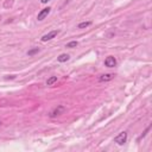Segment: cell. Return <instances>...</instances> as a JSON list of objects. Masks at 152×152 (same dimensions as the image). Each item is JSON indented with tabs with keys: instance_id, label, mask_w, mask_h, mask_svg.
I'll list each match as a JSON object with an SVG mask.
<instances>
[{
	"instance_id": "3957f363",
	"label": "cell",
	"mask_w": 152,
	"mask_h": 152,
	"mask_svg": "<svg viewBox=\"0 0 152 152\" xmlns=\"http://www.w3.org/2000/svg\"><path fill=\"white\" fill-rule=\"evenodd\" d=\"M105 65L108 67V68H114L117 65V59L113 56H108L105 59Z\"/></svg>"
},
{
	"instance_id": "7a4b0ae2",
	"label": "cell",
	"mask_w": 152,
	"mask_h": 152,
	"mask_svg": "<svg viewBox=\"0 0 152 152\" xmlns=\"http://www.w3.org/2000/svg\"><path fill=\"white\" fill-rule=\"evenodd\" d=\"M65 112V107L64 106H57L55 109H52L51 112H50V117L51 118H55L57 115H61V114H63Z\"/></svg>"
},
{
	"instance_id": "4fadbf2b",
	"label": "cell",
	"mask_w": 152,
	"mask_h": 152,
	"mask_svg": "<svg viewBox=\"0 0 152 152\" xmlns=\"http://www.w3.org/2000/svg\"><path fill=\"white\" fill-rule=\"evenodd\" d=\"M7 104V101L5 100V99H1V97H0V106H5Z\"/></svg>"
},
{
	"instance_id": "ba28073f",
	"label": "cell",
	"mask_w": 152,
	"mask_h": 152,
	"mask_svg": "<svg viewBox=\"0 0 152 152\" xmlns=\"http://www.w3.org/2000/svg\"><path fill=\"white\" fill-rule=\"evenodd\" d=\"M55 82H57V76H51L50 78H48L46 85H48V86H52Z\"/></svg>"
},
{
	"instance_id": "277c9868",
	"label": "cell",
	"mask_w": 152,
	"mask_h": 152,
	"mask_svg": "<svg viewBox=\"0 0 152 152\" xmlns=\"http://www.w3.org/2000/svg\"><path fill=\"white\" fill-rule=\"evenodd\" d=\"M50 11H51V8H50V7L43 8L42 11H40V12L38 13V17H37V19L39 20V22H42L43 19H45V17H48V14L50 13Z\"/></svg>"
},
{
	"instance_id": "8992f818",
	"label": "cell",
	"mask_w": 152,
	"mask_h": 152,
	"mask_svg": "<svg viewBox=\"0 0 152 152\" xmlns=\"http://www.w3.org/2000/svg\"><path fill=\"white\" fill-rule=\"evenodd\" d=\"M114 76H115L114 74H105V75H102V76L99 77V81H100V82H107V81L113 80Z\"/></svg>"
},
{
	"instance_id": "5bb4252c",
	"label": "cell",
	"mask_w": 152,
	"mask_h": 152,
	"mask_svg": "<svg viewBox=\"0 0 152 152\" xmlns=\"http://www.w3.org/2000/svg\"><path fill=\"white\" fill-rule=\"evenodd\" d=\"M40 1H42V3H43V4H46V3H48V1H50V0H40Z\"/></svg>"
},
{
	"instance_id": "7c38bea8",
	"label": "cell",
	"mask_w": 152,
	"mask_h": 152,
	"mask_svg": "<svg viewBox=\"0 0 152 152\" xmlns=\"http://www.w3.org/2000/svg\"><path fill=\"white\" fill-rule=\"evenodd\" d=\"M39 51V49L38 48H35V49H32V50H29V51H27V55L29 56H33L35 54H37Z\"/></svg>"
},
{
	"instance_id": "5b68a950",
	"label": "cell",
	"mask_w": 152,
	"mask_h": 152,
	"mask_svg": "<svg viewBox=\"0 0 152 152\" xmlns=\"http://www.w3.org/2000/svg\"><path fill=\"white\" fill-rule=\"evenodd\" d=\"M58 32H59V31H57V30H55V31H51V32H49V33H46V35H44V36L42 37V40H43V42H48V40L55 38V37L58 35Z\"/></svg>"
},
{
	"instance_id": "8fae6325",
	"label": "cell",
	"mask_w": 152,
	"mask_h": 152,
	"mask_svg": "<svg viewBox=\"0 0 152 152\" xmlns=\"http://www.w3.org/2000/svg\"><path fill=\"white\" fill-rule=\"evenodd\" d=\"M77 45H78V43L76 42V40H73V42H69V43L67 44V48H72V49H73V48H76Z\"/></svg>"
},
{
	"instance_id": "2e32d148",
	"label": "cell",
	"mask_w": 152,
	"mask_h": 152,
	"mask_svg": "<svg viewBox=\"0 0 152 152\" xmlns=\"http://www.w3.org/2000/svg\"><path fill=\"white\" fill-rule=\"evenodd\" d=\"M0 19H1V17H0Z\"/></svg>"
},
{
	"instance_id": "30bf717a",
	"label": "cell",
	"mask_w": 152,
	"mask_h": 152,
	"mask_svg": "<svg viewBox=\"0 0 152 152\" xmlns=\"http://www.w3.org/2000/svg\"><path fill=\"white\" fill-rule=\"evenodd\" d=\"M14 4V0H6V1L4 3V7L5 8H8V7H12Z\"/></svg>"
},
{
	"instance_id": "9c48e42d",
	"label": "cell",
	"mask_w": 152,
	"mask_h": 152,
	"mask_svg": "<svg viewBox=\"0 0 152 152\" xmlns=\"http://www.w3.org/2000/svg\"><path fill=\"white\" fill-rule=\"evenodd\" d=\"M90 24H92V22H83V23H80V24L77 25V27H78V29H86V27H88Z\"/></svg>"
},
{
	"instance_id": "6da1fadb",
	"label": "cell",
	"mask_w": 152,
	"mask_h": 152,
	"mask_svg": "<svg viewBox=\"0 0 152 152\" xmlns=\"http://www.w3.org/2000/svg\"><path fill=\"white\" fill-rule=\"evenodd\" d=\"M127 140V133L126 132H121L119 136H117L114 138V143H117L118 145H124Z\"/></svg>"
},
{
	"instance_id": "9a60e30c",
	"label": "cell",
	"mask_w": 152,
	"mask_h": 152,
	"mask_svg": "<svg viewBox=\"0 0 152 152\" xmlns=\"http://www.w3.org/2000/svg\"><path fill=\"white\" fill-rule=\"evenodd\" d=\"M0 126H1V121H0Z\"/></svg>"
},
{
	"instance_id": "52a82bcc",
	"label": "cell",
	"mask_w": 152,
	"mask_h": 152,
	"mask_svg": "<svg viewBox=\"0 0 152 152\" xmlns=\"http://www.w3.org/2000/svg\"><path fill=\"white\" fill-rule=\"evenodd\" d=\"M69 58H70V57H69L68 54H62V55H59V56L57 57V61H58V62H61V63H63V62H67Z\"/></svg>"
}]
</instances>
